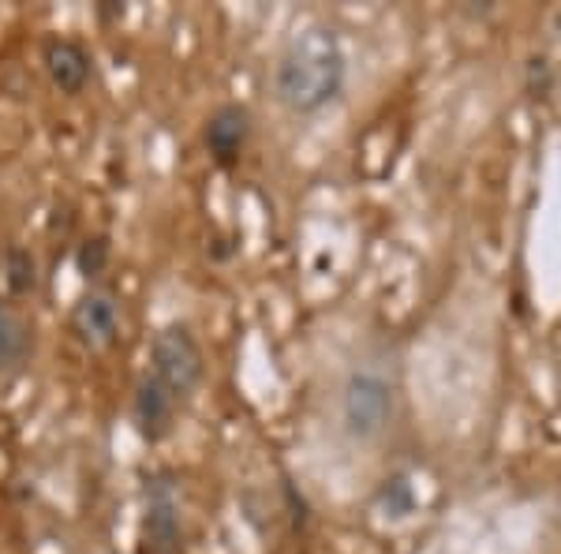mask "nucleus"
<instances>
[{
  "instance_id": "obj_3",
  "label": "nucleus",
  "mask_w": 561,
  "mask_h": 554,
  "mask_svg": "<svg viewBox=\"0 0 561 554\" xmlns=\"http://www.w3.org/2000/svg\"><path fill=\"white\" fill-rule=\"evenodd\" d=\"M341 420L352 439H378L393 420V386L378 371H352L341 394Z\"/></svg>"
},
{
  "instance_id": "obj_5",
  "label": "nucleus",
  "mask_w": 561,
  "mask_h": 554,
  "mask_svg": "<svg viewBox=\"0 0 561 554\" xmlns=\"http://www.w3.org/2000/svg\"><path fill=\"white\" fill-rule=\"evenodd\" d=\"M147 540L158 554H173L180 547V498L165 472L147 487Z\"/></svg>"
},
{
  "instance_id": "obj_9",
  "label": "nucleus",
  "mask_w": 561,
  "mask_h": 554,
  "mask_svg": "<svg viewBox=\"0 0 561 554\" xmlns=\"http://www.w3.org/2000/svg\"><path fill=\"white\" fill-rule=\"evenodd\" d=\"M26 352H31V333H26L23 319L8 304H0V368L23 363Z\"/></svg>"
},
{
  "instance_id": "obj_4",
  "label": "nucleus",
  "mask_w": 561,
  "mask_h": 554,
  "mask_svg": "<svg viewBox=\"0 0 561 554\" xmlns=\"http://www.w3.org/2000/svg\"><path fill=\"white\" fill-rule=\"evenodd\" d=\"M251 139V113L248 105H221L210 113V121H206V150H210V158L217 161L221 169H232L237 161L243 158V147H248Z\"/></svg>"
},
{
  "instance_id": "obj_11",
  "label": "nucleus",
  "mask_w": 561,
  "mask_h": 554,
  "mask_svg": "<svg viewBox=\"0 0 561 554\" xmlns=\"http://www.w3.org/2000/svg\"><path fill=\"white\" fill-rule=\"evenodd\" d=\"M108 259V244L105 240H87L83 251H79V270H83L87 278H98V270L105 267Z\"/></svg>"
},
{
  "instance_id": "obj_10",
  "label": "nucleus",
  "mask_w": 561,
  "mask_h": 554,
  "mask_svg": "<svg viewBox=\"0 0 561 554\" xmlns=\"http://www.w3.org/2000/svg\"><path fill=\"white\" fill-rule=\"evenodd\" d=\"M8 285H12V293H20V296L38 285V267H34L31 251H23V248L8 251Z\"/></svg>"
},
{
  "instance_id": "obj_1",
  "label": "nucleus",
  "mask_w": 561,
  "mask_h": 554,
  "mask_svg": "<svg viewBox=\"0 0 561 554\" xmlns=\"http://www.w3.org/2000/svg\"><path fill=\"white\" fill-rule=\"evenodd\" d=\"M348 76L345 45L337 31L322 23H311L288 38L285 53L274 71V94L277 102L296 116L319 113L341 94Z\"/></svg>"
},
{
  "instance_id": "obj_8",
  "label": "nucleus",
  "mask_w": 561,
  "mask_h": 554,
  "mask_svg": "<svg viewBox=\"0 0 561 554\" xmlns=\"http://www.w3.org/2000/svg\"><path fill=\"white\" fill-rule=\"evenodd\" d=\"M42 60H45V71H49L53 87H57L60 94L76 98V94H83V90H87L90 65H94V60H90V53L79 42H71V38L45 42Z\"/></svg>"
},
{
  "instance_id": "obj_6",
  "label": "nucleus",
  "mask_w": 561,
  "mask_h": 554,
  "mask_svg": "<svg viewBox=\"0 0 561 554\" xmlns=\"http://www.w3.org/2000/svg\"><path fill=\"white\" fill-rule=\"evenodd\" d=\"M131 420L139 427V434L147 442H161L173 434V420H176V397L169 394L158 378H142L135 386V397H131Z\"/></svg>"
},
{
  "instance_id": "obj_2",
  "label": "nucleus",
  "mask_w": 561,
  "mask_h": 554,
  "mask_svg": "<svg viewBox=\"0 0 561 554\" xmlns=\"http://www.w3.org/2000/svg\"><path fill=\"white\" fill-rule=\"evenodd\" d=\"M206 375V360L198 349L195 333L187 326H165L153 333L150 341V378H158L176 402H184L187 394H195L198 383Z\"/></svg>"
},
{
  "instance_id": "obj_12",
  "label": "nucleus",
  "mask_w": 561,
  "mask_h": 554,
  "mask_svg": "<svg viewBox=\"0 0 561 554\" xmlns=\"http://www.w3.org/2000/svg\"><path fill=\"white\" fill-rule=\"evenodd\" d=\"M550 87H554V76H550V65L542 57L528 60V94L531 98H547Z\"/></svg>"
},
{
  "instance_id": "obj_7",
  "label": "nucleus",
  "mask_w": 561,
  "mask_h": 554,
  "mask_svg": "<svg viewBox=\"0 0 561 554\" xmlns=\"http://www.w3.org/2000/svg\"><path fill=\"white\" fill-rule=\"evenodd\" d=\"M71 333L87 344V349H105L121 333V307L108 293H87L71 312Z\"/></svg>"
}]
</instances>
